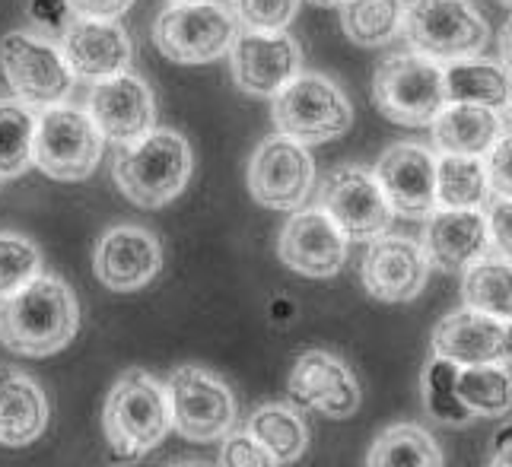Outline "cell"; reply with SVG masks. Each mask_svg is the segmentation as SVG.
I'll list each match as a JSON object with an SVG mask.
<instances>
[{
	"label": "cell",
	"mask_w": 512,
	"mask_h": 467,
	"mask_svg": "<svg viewBox=\"0 0 512 467\" xmlns=\"http://www.w3.org/2000/svg\"><path fill=\"white\" fill-rule=\"evenodd\" d=\"M341 26L353 45L382 48L401 35L404 0H344Z\"/></svg>",
	"instance_id": "30"
},
{
	"label": "cell",
	"mask_w": 512,
	"mask_h": 467,
	"mask_svg": "<svg viewBox=\"0 0 512 467\" xmlns=\"http://www.w3.org/2000/svg\"><path fill=\"white\" fill-rule=\"evenodd\" d=\"M433 356L455 366L512 363V321H500L478 309H458L433 328Z\"/></svg>",
	"instance_id": "17"
},
{
	"label": "cell",
	"mask_w": 512,
	"mask_h": 467,
	"mask_svg": "<svg viewBox=\"0 0 512 467\" xmlns=\"http://www.w3.org/2000/svg\"><path fill=\"white\" fill-rule=\"evenodd\" d=\"M490 251V229L487 213L481 207H436L427 217V232H423V255L439 271L455 274L465 271L474 261L487 258Z\"/></svg>",
	"instance_id": "22"
},
{
	"label": "cell",
	"mask_w": 512,
	"mask_h": 467,
	"mask_svg": "<svg viewBox=\"0 0 512 467\" xmlns=\"http://www.w3.org/2000/svg\"><path fill=\"white\" fill-rule=\"evenodd\" d=\"M0 70H4L13 96L29 109L61 105L74 86V74H70L61 48L23 29L7 32L0 39Z\"/></svg>",
	"instance_id": "10"
},
{
	"label": "cell",
	"mask_w": 512,
	"mask_h": 467,
	"mask_svg": "<svg viewBox=\"0 0 512 467\" xmlns=\"http://www.w3.org/2000/svg\"><path fill=\"white\" fill-rule=\"evenodd\" d=\"M175 4H194V0H175Z\"/></svg>",
	"instance_id": "46"
},
{
	"label": "cell",
	"mask_w": 512,
	"mask_h": 467,
	"mask_svg": "<svg viewBox=\"0 0 512 467\" xmlns=\"http://www.w3.org/2000/svg\"><path fill=\"white\" fill-rule=\"evenodd\" d=\"M360 274L369 296L388 305H401L423 293L430 277V261L411 239L379 236L376 242H369Z\"/></svg>",
	"instance_id": "18"
},
{
	"label": "cell",
	"mask_w": 512,
	"mask_h": 467,
	"mask_svg": "<svg viewBox=\"0 0 512 467\" xmlns=\"http://www.w3.org/2000/svg\"><path fill=\"white\" fill-rule=\"evenodd\" d=\"M80 331V302L58 274L32 277L0 299V344L16 356H55Z\"/></svg>",
	"instance_id": "1"
},
{
	"label": "cell",
	"mask_w": 512,
	"mask_h": 467,
	"mask_svg": "<svg viewBox=\"0 0 512 467\" xmlns=\"http://www.w3.org/2000/svg\"><path fill=\"white\" fill-rule=\"evenodd\" d=\"M61 55L74 80L102 83L125 74L134 55V45L118 20H83V16H77L64 29Z\"/></svg>",
	"instance_id": "19"
},
{
	"label": "cell",
	"mask_w": 512,
	"mask_h": 467,
	"mask_svg": "<svg viewBox=\"0 0 512 467\" xmlns=\"http://www.w3.org/2000/svg\"><path fill=\"white\" fill-rule=\"evenodd\" d=\"M462 299L468 309L512 321V264L503 258L474 261L462 280Z\"/></svg>",
	"instance_id": "31"
},
{
	"label": "cell",
	"mask_w": 512,
	"mask_h": 467,
	"mask_svg": "<svg viewBox=\"0 0 512 467\" xmlns=\"http://www.w3.org/2000/svg\"><path fill=\"white\" fill-rule=\"evenodd\" d=\"M484 169H487L490 191L512 201V131L493 140V147L484 153Z\"/></svg>",
	"instance_id": "37"
},
{
	"label": "cell",
	"mask_w": 512,
	"mask_h": 467,
	"mask_svg": "<svg viewBox=\"0 0 512 467\" xmlns=\"http://www.w3.org/2000/svg\"><path fill=\"white\" fill-rule=\"evenodd\" d=\"M299 0H233L236 23L252 32H284L296 16Z\"/></svg>",
	"instance_id": "35"
},
{
	"label": "cell",
	"mask_w": 512,
	"mask_h": 467,
	"mask_svg": "<svg viewBox=\"0 0 512 467\" xmlns=\"http://www.w3.org/2000/svg\"><path fill=\"white\" fill-rule=\"evenodd\" d=\"M452 379H455V363L443 356H433L427 366H423V407L436 420L446 426H465L471 423V417L462 410V404L455 401L452 391Z\"/></svg>",
	"instance_id": "33"
},
{
	"label": "cell",
	"mask_w": 512,
	"mask_h": 467,
	"mask_svg": "<svg viewBox=\"0 0 512 467\" xmlns=\"http://www.w3.org/2000/svg\"><path fill=\"white\" fill-rule=\"evenodd\" d=\"M487 229H490V245L497 248V255L512 264V201L500 197L487 213Z\"/></svg>",
	"instance_id": "38"
},
{
	"label": "cell",
	"mask_w": 512,
	"mask_h": 467,
	"mask_svg": "<svg viewBox=\"0 0 512 467\" xmlns=\"http://www.w3.org/2000/svg\"><path fill=\"white\" fill-rule=\"evenodd\" d=\"M309 4H315V7H341L344 0H309Z\"/></svg>",
	"instance_id": "43"
},
{
	"label": "cell",
	"mask_w": 512,
	"mask_h": 467,
	"mask_svg": "<svg viewBox=\"0 0 512 467\" xmlns=\"http://www.w3.org/2000/svg\"><path fill=\"white\" fill-rule=\"evenodd\" d=\"M172 429L188 442H217L236 423V398L217 372L179 366L166 382Z\"/></svg>",
	"instance_id": "9"
},
{
	"label": "cell",
	"mask_w": 512,
	"mask_h": 467,
	"mask_svg": "<svg viewBox=\"0 0 512 467\" xmlns=\"http://www.w3.org/2000/svg\"><path fill=\"white\" fill-rule=\"evenodd\" d=\"M39 274H42L39 245L20 236V232H0V299L23 290Z\"/></svg>",
	"instance_id": "34"
},
{
	"label": "cell",
	"mask_w": 512,
	"mask_h": 467,
	"mask_svg": "<svg viewBox=\"0 0 512 467\" xmlns=\"http://www.w3.org/2000/svg\"><path fill=\"white\" fill-rule=\"evenodd\" d=\"M271 118L277 124V134H287L303 147H315V143L334 140L350 131L353 105L334 80L299 70L274 96Z\"/></svg>",
	"instance_id": "4"
},
{
	"label": "cell",
	"mask_w": 512,
	"mask_h": 467,
	"mask_svg": "<svg viewBox=\"0 0 512 467\" xmlns=\"http://www.w3.org/2000/svg\"><path fill=\"white\" fill-rule=\"evenodd\" d=\"M497 4H503V7H512V0H497Z\"/></svg>",
	"instance_id": "45"
},
{
	"label": "cell",
	"mask_w": 512,
	"mask_h": 467,
	"mask_svg": "<svg viewBox=\"0 0 512 467\" xmlns=\"http://www.w3.org/2000/svg\"><path fill=\"white\" fill-rule=\"evenodd\" d=\"M239 32L233 10L220 0H194L172 4L153 26L156 51L175 64H210L223 58Z\"/></svg>",
	"instance_id": "7"
},
{
	"label": "cell",
	"mask_w": 512,
	"mask_h": 467,
	"mask_svg": "<svg viewBox=\"0 0 512 467\" xmlns=\"http://www.w3.org/2000/svg\"><path fill=\"white\" fill-rule=\"evenodd\" d=\"M105 137L77 105H51L35 118L32 163L55 182H83L102 159Z\"/></svg>",
	"instance_id": "6"
},
{
	"label": "cell",
	"mask_w": 512,
	"mask_h": 467,
	"mask_svg": "<svg viewBox=\"0 0 512 467\" xmlns=\"http://www.w3.org/2000/svg\"><path fill=\"white\" fill-rule=\"evenodd\" d=\"M487 467H512V423L500 426L497 433H493Z\"/></svg>",
	"instance_id": "41"
},
{
	"label": "cell",
	"mask_w": 512,
	"mask_h": 467,
	"mask_svg": "<svg viewBox=\"0 0 512 467\" xmlns=\"http://www.w3.org/2000/svg\"><path fill=\"white\" fill-rule=\"evenodd\" d=\"M446 102L487 105V109H509L512 102V77L509 70L487 58H458L443 67Z\"/></svg>",
	"instance_id": "25"
},
{
	"label": "cell",
	"mask_w": 512,
	"mask_h": 467,
	"mask_svg": "<svg viewBox=\"0 0 512 467\" xmlns=\"http://www.w3.org/2000/svg\"><path fill=\"white\" fill-rule=\"evenodd\" d=\"M373 102L382 118L401 128H427L446 105L443 67L417 51L388 55L373 74Z\"/></svg>",
	"instance_id": "5"
},
{
	"label": "cell",
	"mask_w": 512,
	"mask_h": 467,
	"mask_svg": "<svg viewBox=\"0 0 512 467\" xmlns=\"http://www.w3.org/2000/svg\"><path fill=\"white\" fill-rule=\"evenodd\" d=\"M366 467H443V448L423 426L395 423L376 436Z\"/></svg>",
	"instance_id": "28"
},
{
	"label": "cell",
	"mask_w": 512,
	"mask_h": 467,
	"mask_svg": "<svg viewBox=\"0 0 512 467\" xmlns=\"http://www.w3.org/2000/svg\"><path fill=\"white\" fill-rule=\"evenodd\" d=\"M490 197L484 156L443 153L436 159V207H481Z\"/></svg>",
	"instance_id": "29"
},
{
	"label": "cell",
	"mask_w": 512,
	"mask_h": 467,
	"mask_svg": "<svg viewBox=\"0 0 512 467\" xmlns=\"http://www.w3.org/2000/svg\"><path fill=\"white\" fill-rule=\"evenodd\" d=\"M70 7L67 0H29V20L39 23V26H48V29H67L70 23Z\"/></svg>",
	"instance_id": "40"
},
{
	"label": "cell",
	"mask_w": 512,
	"mask_h": 467,
	"mask_svg": "<svg viewBox=\"0 0 512 467\" xmlns=\"http://www.w3.org/2000/svg\"><path fill=\"white\" fill-rule=\"evenodd\" d=\"M48 426V398L32 375L0 366V442L29 445Z\"/></svg>",
	"instance_id": "23"
},
{
	"label": "cell",
	"mask_w": 512,
	"mask_h": 467,
	"mask_svg": "<svg viewBox=\"0 0 512 467\" xmlns=\"http://www.w3.org/2000/svg\"><path fill=\"white\" fill-rule=\"evenodd\" d=\"M102 429L118 458H140L153 452L172 429L166 385L144 369L121 372L105 398Z\"/></svg>",
	"instance_id": "3"
},
{
	"label": "cell",
	"mask_w": 512,
	"mask_h": 467,
	"mask_svg": "<svg viewBox=\"0 0 512 467\" xmlns=\"http://www.w3.org/2000/svg\"><path fill=\"white\" fill-rule=\"evenodd\" d=\"M322 210L353 242H376L392 229L395 217L379 188V178L360 166H341L325 178Z\"/></svg>",
	"instance_id": "12"
},
{
	"label": "cell",
	"mask_w": 512,
	"mask_h": 467,
	"mask_svg": "<svg viewBox=\"0 0 512 467\" xmlns=\"http://www.w3.org/2000/svg\"><path fill=\"white\" fill-rule=\"evenodd\" d=\"M401 32L417 55L436 64L478 55L490 35L471 0H411Z\"/></svg>",
	"instance_id": "8"
},
{
	"label": "cell",
	"mask_w": 512,
	"mask_h": 467,
	"mask_svg": "<svg viewBox=\"0 0 512 467\" xmlns=\"http://www.w3.org/2000/svg\"><path fill=\"white\" fill-rule=\"evenodd\" d=\"M134 0H67V7L74 16L83 20H118L131 10Z\"/></svg>",
	"instance_id": "39"
},
{
	"label": "cell",
	"mask_w": 512,
	"mask_h": 467,
	"mask_svg": "<svg viewBox=\"0 0 512 467\" xmlns=\"http://www.w3.org/2000/svg\"><path fill=\"white\" fill-rule=\"evenodd\" d=\"M166 467H204V464H194V461H175V464H166Z\"/></svg>",
	"instance_id": "44"
},
{
	"label": "cell",
	"mask_w": 512,
	"mask_h": 467,
	"mask_svg": "<svg viewBox=\"0 0 512 467\" xmlns=\"http://www.w3.org/2000/svg\"><path fill=\"white\" fill-rule=\"evenodd\" d=\"M290 394L296 404L325 413L328 420H347L360 410V385L353 369L328 350H306L290 372Z\"/></svg>",
	"instance_id": "20"
},
{
	"label": "cell",
	"mask_w": 512,
	"mask_h": 467,
	"mask_svg": "<svg viewBox=\"0 0 512 467\" xmlns=\"http://www.w3.org/2000/svg\"><path fill=\"white\" fill-rule=\"evenodd\" d=\"M452 391L471 423L484 417H506L512 410V372L503 363L455 366Z\"/></svg>",
	"instance_id": "26"
},
{
	"label": "cell",
	"mask_w": 512,
	"mask_h": 467,
	"mask_svg": "<svg viewBox=\"0 0 512 467\" xmlns=\"http://www.w3.org/2000/svg\"><path fill=\"white\" fill-rule=\"evenodd\" d=\"M392 213L404 220H427L436 210V156L420 143L388 147L373 172Z\"/></svg>",
	"instance_id": "15"
},
{
	"label": "cell",
	"mask_w": 512,
	"mask_h": 467,
	"mask_svg": "<svg viewBox=\"0 0 512 467\" xmlns=\"http://www.w3.org/2000/svg\"><path fill=\"white\" fill-rule=\"evenodd\" d=\"M35 115L29 105L0 102V178L23 175L32 166Z\"/></svg>",
	"instance_id": "32"
},
{
	"label": "cell",
	"mask_w": 512,
	"mask_h": 467,
	"mask_svg": "<svg viewBox=\"0 0 512 467\" xmlns=\"http://www.w3.org/2000/svg\"><path fill=\"white\" fill-rule=\"evenodd\" d=\"M249 433L268 448L277 464H293L306 455L309 448V426L303 413L290 404H261L249 417Z\"/></svg>",
	"instance_id": "27"
},
{
	"label": "cell",
	"mask_w": 512,
	"mask_h": 467,
	"mask_svg": "<svg viewBox=\"0 0 512 467\" xmlns=\"http://www.w3.org/2000/svg\"><path fill=\"white\" fill-rule=\"evenodd\" d=\"M220 467H277V461L249 429H242V433L229 429L220 448Z\"/></svg>",
	"instance_id": "36"
},
{
	"label": "cell",
	"mask_w": 512,
	"mask_h": 467,
	"mask_svg": "<svg viewBox=\"0 0 512 467\" xmlns=\"http://www.w3.org/2000/svg\"><path fill=\"white\" fill-rule=\"evenodd\" d=\"M315 166L303 143L287 134H274L258 143L249 159V194L268 210H296L312 191Z\"/></svg>",
	"instance_id": "11"
},
{
	"label": "cell",
	"mask_w": 512,
	"mask_h": 467,
	"mask_svg": "<svg viewBox=\"0 0 512 467\" xmlns=\"http://www.w3.org/2000/svg\"><path fill=\"white\" fill-rule=\"evenodd\" d=\"M509 112H512V102H509Z\"/></svg>",
	"instance_id": "47"
},
{
	"label": "cell",
	"mask_w": 512,
	"mask_h": 467,
	"mask_svg": "<svg viewBox=\"0 0 512 467\" xmlns=\"http://www.w3.org/2000/svg\"><path fill=\"white\" fill-rule=\"evenodd\" d=\"M191 147L179 131L153 128L118 150L115 185L131 204L144 210H160L175 201L191 178Z\"/></svg>",
	"instance_id": "2"
},
{
	"label": "cell",
	"mask_w": 512,
	"mask_h": 467,
	"mask_svg": "<svg viewBox=\"0 0 512 467\" xmlns=\"http://www.w3.org/2000/svg\"><path fill=\"white\" fill-rule=\"evenodd\" d=\"M303 64V51L296 39L284 32H252L239 29L229 45V67L242 93L258 99H274Z\"/></svg>",
	"instance_id": "13"
},
{
	"label": "cell",
	"mask_w": 512,
	"mask_h": 467,
	"mask_svg": "<svg viewBox=\"0 0 512 467\" xmlns=\"http://www.w3.org/2000/svg\"><path fill=\"white\" fill-rule=\"evenodd\" d=\"M347 242L350 239L322 207H303L280 229L277 255L296 274L328 280L347 264Z\"/></svg>",
	"instance_id": "14"
},
{
	"label": "cell",
	"mask_w": 512,
	"mask_h": 467,
	"mask_svg": "<svg viewBox=\"0 0 512 467\" xmlns=\"http://www.w3.org/2000/svg\"><path fill=\"white\" fill-rule=\"evenodd\" d=\"M500 61H503V67L509 70V77H512V16H509V23L500 32Z\"/></svg>",
	"instance_id": "42"
},
{
	"label": "cell",
	"mask_w": 512,
	"mask_h": 467,
	"mask_svg": "<svg viewBox=\"0 0 512 467\" xmlns=\"http://www.w3.org/2000/svg\"><path fill=\"white\" fill-rule=\"evenodd\" d=\"M430 128L436 150L458 156H484L493 147V140L503 134V121L497 109H487V105L446 102L430 121Z\"/></svg>",
	"instance_id": "24"
},
{
	"label": "cell",
	"mask_w": 512,
	"mask_h": 467,
	"mask_svg": "<svg viewBox=\"0 0 512 467\" xmlns=\"http://www.w3.org/2000/svg\"><path fill=\"white\" fill-rule=\"evenodd\" d=\"M86 102H90L86 112L96 121L99 134L105 140L118 143V147H125V143L153 131V121H156L153 89L147 80L128 74V70L112 80L96 83Z\"/></svg>",
	"instance_id": "21"
},
{
	"label": "cell",
	"mask_w": 512,
	"mask_h": 467,
	"mask_svg": "<svg viewBox=\"0 0 512 467\" xmlns=\"http://www.w3.org/2000/svg\"><path fill=\"white\" fill-rule=\"evenodd\" d=\"M163 267V245L144 226H112L96 245L93 271L115 293L144 290Z\"/></svg>",
	"instance_id": "16"
}]
</instances>
